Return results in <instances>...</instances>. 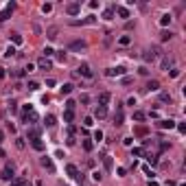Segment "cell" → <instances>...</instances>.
Wrapping results in <instances>:
<instances>
[{"label": "cell", "instance_id": "6da1fadb", "mask_svg": "<svg viewBox=\"0 0 186 186\" xmlns=\"http://www.w3.org/2000/svg\"><path fill=\"white\" fill-rule=\"evenodd\" d=\"M142 57H145V61H151V64H153L158 57H160V48H158V46H151V48H147V51H145Z\"/></svg>", "mask_w": 186, "mask_h": 186}, {"label": "cell", "instance_id": "7a4b0ae2", "mask_svg": "<svg viewBox=\"0 0 186 186\" xmlns=\"http://www.w3.org/2000/svg\"><path fill=\"white\" fill-rule=\"evenodd\" d=\"M112 120H114V125H123V120H125L123 103H116V112H114V116H112Z\"/></svg>", "mask_w": 186, "mask_h": 186}, {"label": "cell", "instance_id": "3957f363", "mask_svg": "<svg viewBox=\"0 0 186 186\" xmlns=\"http://www.w3.org/2000/svg\"><path fill=\"white\" fill-rule=\"evenodd\" d=\"M173 64H175V57H173V55H164L162 61H160V66H162V70L169 72V70L173 68Z\"/></svg>", "mask_w": 186, "mask_h": 186}, {"label": "cell", "instance_id": "277c9868", "mask_svg": "<svg viewBox=\"0 0 186 186\" xmlns=\"http://www.w3.org/2000/svg\"><path fill=\"white\" fill-rule=\"evenodd\" d=\"M13 9H15V5L13 2H9L5 9H2V11H0V22H5V20H9V15H11L13 13Z\"/></svg>", "mask_w": 186, "mask_h": 186}, {"label": "cell", "instance_id": "5b68a950", "mask_svg": "<svg viewBox=\"0 0 186 186\" xmlns=\"http://www.w3.org/2000/svg\"><path fill=\"white\" fill-rule=\"evenodd\" d=\"M105 74H107V77H123V74H125V68H123V66L107 68V70H105Z\"/></svg>", "mask_w": 186, "mask_h": 186}, {"label": "cell", "instance_id": "8992f818", "mask_svg": "<svg viewBox=\"0 0 186 186\" xmlns=\"http://www.w3.org/2000/svg\"><path fill=\"white\" fill-rule=\"evenodd\" d=\"M66 173L70 175L72 180H79V182H81V178H83V175H79V171H77V166H74V164H68V166H66Z\"/></svg>", "mask_w": 186, "mask_h": 186}, {"label": "cell", "instance_id": "52a82bcc", "mask_svg": "<svg viewBox=\"0 0 186 186\" xmlns=\"http://www.w3.org/2000/svg\"><path fill=\"white\" fill-rule=\"evenodd\" d=\"M79 74H83L86 79H92V77H94V72H92V68L88 66V64H81V66H79Z\"/></svg>", "mask_w": 186, "mask_h": 186}, {"label": "cell", "instance_id": "ba28073f", "mask_svg": "<svg viewBox=\"0 0 186 186\" xmlns=\"http://www.w3.org/2000/svg\"><path fill=\"white\" fill-rule=\"evenodd\" d=\"M2 180L13 182V164H7V166H5V171H2Z\"/></svg>", "mask_w": 186, "mask_h": 186}, {"label": "cell", "instance_id": "9c48e42d", "mask_svg": "<svg viewBox=\"0 0 186 186\" xmlns=\"http://www.w3.org/2000/svg\"><path fill=\"white\" fill-rule=\"evenodd\" d=\"M79 11H81V5H79V2H70V5H66V13L77 15Z\"/></svg>", "mask_w": 186, "mask_h": 186}, {"label": "cell", "instance_id": "30bf717a", "mask_svg": "<svg viewBox=\"0 0 186 186\" xmlns=\"http://www.w3.org/2000/svg\"><path fill=\"white\" fill-rule=\"evenodd\" d=\"M86 42L83 40H74V42H70V51H86Z\"/></svg>", "mask_w": 186, "mask_h": 186}, {"label": "cell", "instance_id": "8fae6325", "mask_svg": "<svg viewBox=\"0 0 186 186\" xmlns=\"http://www.w3.org/2000/svg\"><path fill=\"white\" fill-rule=\"evenodd\" d=\"M22 118H24L26 125H29V123H37V114H35V112H24Z\"/></svg>", "mask_w": 186, "mask_h": 186}, {"label": "cell", "instance_id": "7c38bea8", "mask_svg": "<svg viewBox=\"0 0 186 186\" xmlns=\"http://www.w3.org/2000/svg\"><path fill=\"white\" fill-rule=\"evenodd\" d=\"M51 66H53V61L46 59V57H42L40 61H37V68H40V70H51Z\"/></svg>", "mask_w": 186, "mask_h": 186}, {"label": "cell", "instance_id": "4fadbf2b", "mask_svg": "<svg viewBox=\"0 0 186 186\" xmlns=\"http://www.w3.org/2000/svg\"><path fill=\"white\" fill-rule=\"evenodd\" d=\"M158 127H160V129H175V120H171V118L160 120V123H158Z\"/></svg>", "mask_w": 186, "mask_h": 186}, {"label": "cell", "instance_id": "5bb4252c", "mask_svg": "<svg viewBox=\"0 0 186 186\" xmlns=\"http://www.w3.org/2000/svg\"><path fill=\"white\" fill-rule=\"evenodd\" d=\"M94 116L101 120V118H105L107 116V107L105 105H96V109H94Z\"/></svg>", "mask_w": 186, "mask_h": 186}, {"label": "cell", "instance_id": "9a60e30c", "mask_svg": "<svg viewBox=\"0 0 186 186\" xmlns=\"http://www.w3.org/2000/svg\"><path fill=\"white\" fill-rule=\"evenodd\" d=\"M40 134H42V129H40V127H31V129H29V134H26V138H29V140H35V138H40Z\"/></svg>", "mask_w": 186, "mask_h": 186}, {"label": "cell", "instance_id": "2e32d148", "mask_svg": "<svg viewBox=\"0 0 186 186\" xmlns=\"http://www.w3.org/2000/svg\"><path fill=\"white\" fill-rule=\"evenodd\" d=\"M31 147L35 149V151H44V140H42V138H35V140H31Z\"/></svg>", "mask_w": 186, "mask_h": 186}, {"label": "cell", "instance_id": "e0dca14e", "mask_svg": "<svg viewBox=\"0 0 186 186\" xmlns=\"http://www.w3.org/2000/svg\"><path fill=\"white\" fill-rule=\"evenodd\" d=\"M114 13H118L120 18H129V9H127V7H120V5H116V7H114Z\"/></svg>", "mask_w": 186, "mask_h": 186}, {"label": "cell", "instance_id": "ac0fdd59", "mask_svg": "<svg viewBox=\"0 0 186 186\" xmlns=\"http://www.w3.org/2000/svg\"><path fill=\"white\" fill-rule=\"evenodd\" d=\"M109 99H112L109 92H101V94H99V105H107V103H109Z\"/></svg>", "mask_w": 186, "mask_h": 186}, {"label": "cell", "instance_id": "d6986e66", "mask_svg": "<svg viewBox=\"0 0 186 186\" xmlns=\"http://www.w3.org/2000/svg\"><path fill=\"white\" fill-rule=\"evenodd\" d=\"M40 162H42V166H44V169H48V171H55V164H53V160H51V158H46V155H44Z\"/></svg>", "mask_w": 186, "mask_h": 186}, {"label": "cell", "instance_id": "ffe728a7", "mask_svg": "<svg viewBox=\"0 0 186 186\" xmlns=\"http://www.w3.org/2000/svg\"><path fill=\"white\" fill-rule=\"evenodd\" d=\"M147 134H149L147 125H138V127H134V136H147Z\"/></svg>", "mask_w": 186, "mask_h": 186}, {"label": "cell", "instance_id": "44dd1931", "mask_svg": "<svg viewBox=\"0 0 186 186\" xmlns=\"http://www.w3.org/2000/svg\"><path fill=\"white\" fill-rule=\"evenodd\" d=\"M147 90H149V92H155V90H160V83H158L155 79H151V81H147Z\"/></svg>", "mask_w": 186, "mask_h": 186}, {"label": "cell", "instance_id": "7402d4cb", "mask_svg": "<svg viewBox=\"0 0 186 186\" xmlns=\"http://www.w3.org/2000/svg\"><path fill=\"white\" fill-rule=\"evenodd\" d=\"M72 88H74V86H72V83H64V86L59 88V92H61V94H64V96H68V94H70V92H72Z\"/></svg>", "mask_w": 186, "mask_h": 186}, {"label": "cell", "instance_id": "603a6c76", "mask_svg": "<svg viewBox=\"0 0 186 186\" xmlns=\"http://www.w3.org/2000/svg\"><path fill=\"white\" fill-rule=\"evenodd\" d=\"M44 125H46V127H55V125H57V118H55L53 114H48V116L44 118Z\"/></svg>", "mask_w": 186, "mask_h": 186}, {"label": "cell", "instance_id": "cb8c5ba5", "mask_svg": "<svg viewBox=\"0 0 186 186\" xmlns=\"http://www.w3.org/2000/svg\"><path fill=\"white\" fill-rule=\"evenodd\" d=\"M145 118H147L145 112H140V109H136V112H134V120H136V123H142Z\"/></svg>", "mask_w": 186, "mask_h": 186}, {"label": "cell", "instance_id": "d4e9b609", "mask_svg": "<svg viewBox=\"0 0 186 186\" xmlns=\"http://www.w3.org/2000/svg\"><path fill=\"white\" fill-rule=\"evenodd\" d=\"M171 20H173L171 13H164V15L160 18V24H162V26H169V24H171Z\"/></svg>", "mask_w": 186, "mask_h": 186}, {"label": "cell", "instance_id": "484cf974", "mask_svg": "<svg viewBox=\"0 0 186 186\" xmlns=\"http://www.w3.org/2000/svg\"><path fill=\"white\" fill-rule=\"evenodd\" d=\"M103 164H105V169H107V171L114 169V160H112L109 155H105V158H103Z\"/></svg>", "mask_w": 186, "mask_h": 186}, {"label": "cell", "instance_id": "4316f807", "mask_svg": "<svg viewBox=\"0 0 186 186\" xmlns=\"http://www.w3.org/2000/svg\"><path fill=\"white\" fill-rule=\"evenodd\" d=\"M46 37H48V40H57V29H55V26H51V29L46 31Z\"/></svg>", "mask_w": 186, "mask_h": 186}, {"label": "cell", "instance_id": "83f0119b", "mask_svg": "<svg viewBox=\"0 0 186 186\" xmlns=\"http://www.w3.org/2000/svg\"><path fill=\"white\" fill-rule=\"evenodd\" d=\"M11 42H13L15 46H20V44H22V35H20V33H11Z\"/></svg>", "mask_w": 186, "mask_h": 186}, {"label": "cell", "instance_id": "f1b7e54d", "mask_svg": "<svg viewBox=\"0 0 186 186\" xmlns=\"http://www.w3.org/2000/svg\"><path fill=\"white\" fill-rule=\"evenodd\" d=\"M103 18H105V20H112V18H114V7L105 9V11H103Z\"/></svg>", "mask_w": 186, "mask_h": 186}, {"label": "cell", "instance_id": "f546056e", "mask_svg": "<svg viewBox=\"0 0 186 186\" xmlns=\"http://www.w3.org/2000/svg\"><path fill=\"white\" fill-rule=\"evenodd\" d=\"M171 37H173V33H171V31H162V33H160V40H162V42H169Z\"/></svg>", "mask_w": 186, "mask_h": 186}, {"label": "cell", "instance_id": "4dcf8cb0", "mask_svg": "<svg viewBox=\"0 0 186 186\" xmlns=\"http://www.w3.org/2000/svg\"><path fill=\"white\" fill-rule=\"evenodd\" d=\"M132 155H138V158L145 155V149H142V147H134V149H132Z\"/></svg>", "mask_w": 186, "mask_h": 186}, {"label": "cell", "instance_id": "1f68e13d", "mask_svg": "<svg viewBox=\"0 0 186 186\" xmlns=\"http://www.w3.org/2000/svg\"><path fill=\"white\" fill-rule=\"evenodd\" d=\"M129 42H132V37H129V35H123V37L118 40V44H120V46H127Z\"/></svg>", "mask_w": 186, "mask_h": 186}, {"label": "cell", "instance_id": "d6a6232c", "mask_svg": "<svg viewBox=\"0 0 186 186\" xmlns=\"http://www.w3.org/2000/svg\"><path fill=\"white\" fill-rule=\"evenodd\" d=\"M11 186H26V180H24V178H18V180L11 182Z\"/></svg>", "mask_w": 186, "mask_h": 186}, {"label": "cell", "instance_id": "836d02e7", "mask_svg": "<svg viewBox=\"0 0 186 186\" xmlns=\"http://www.w3.org/2000/svg\"><path fill=\"white\" fill-rule=\"evenodd\" d=\"M83 149H86V151H92V149H94V142H92V140H83Z\"/></svg>", "mask_w": 186, "mask_h": 186}, {"label": "cell", "instance_id": "e575fe53", "mask_svg": "<svg viewBox=\"0 0 186 186\" xmlns=\"http://www.w3.org/2000/svg\"><path fill=\"white\" fill-rule=\"evenodd\" d=\"M26 88H29L31 92H35V90H40V83H37V81H29V86H26Z\"/></svg>", "mask_w": 186, "mask_h": 186}, {"label": "cell", "instance_id": "d590c367", "mask_svg": "<svg viewBox=\"0 0 186 186\" xmlns=\"http://www.w3.org/2000/svg\"><path fill=\"white\" fill-rule=\"evenodd\" d=\"M64 120H66V123H72V120H74V114L66 109V114H64Z\"/></svg>", "mask_w": 186, "mask_h": 186}, {"label": "cell", "instance_id": "8d00e7d4", "mask_svg": "<svg viewBox=\"0 0 186 186\" xmlns=\"http://www.w3.org/2000/svg\"><path fill=\"white\" fill-rule=\"evenodd\" d=\"M5 55H7V57H13V55H15V46H11V44H9V46H7V53H5Z\"/></svg>", "mask_w": 186, "mask_h": 186}, {"label": "cell", "instance_id": "74e56055", "mask_svg": "<svg viewBox=\"0 0 186 186\" xmlns=\"http://www.w3.org/2000/svg\"><path fill=\"white\" fill-rule=\"evenodd\" d=\"M79 103L88 105V103H90V94H81V96H79Z\"/></svg>", "mask_w": 186, "mask_h": 186}, {"label": "cell", "instance_id": "f35d334b", "mask_svg": "<svg viewBox=\"0 0 186 186\" xmlns=\"http://www.w3.org/2000/svg\"><path fill=\"white\" fill-rule=\"evenodd\" d=\"M74 105H77V103H74L72 99H68V101H66V109H68V112H72V109H74Z\"/></svg>", "mask_w": 186, "mask_h": 186}, {"label": "cell", "instance_id": "ab89813d", "mask_svg": "<svg viewBox=\"0 0 186 186\" xmlns=\"http://www.w3.org/2000/svg\"><path fill=\"white\" fill-rule=\"evenodd\" d=\"M53 53H55V51L48 46V48H44V57H46V59H51V57H53Z\"/></svg>", "mask_w": 186, "mask_h": 186}, {"label": "cell", "instance_id": "60d3db41", "mask_svg": "<svg viewBox=\"0 0 186 186\" xmlns=\"http://www.w3.org/2000/svg\"><path fill=\"white\" fill-rule=\"evenodd\" d=\"M147 162L155 166V164H158V155H147Z\"/></svg>", "mask_w": 186, "mask_h": 186}, {"label": "cell", "instance_id": "b9f144b4", "mask_svg": "<svg viewBox=\"0 0 186 186\" xmlns=\"http://www.w3.org/2000/svg\"><path fill=\"white\" fill-rule=\"evenodd\" d=\"M160 101H164V103H166V101H171V94H169V92H162V94H160Z\"/></svg>", "mask_w": 186, "mask_h": 186}, {"label": "cell", "instance_id": "7bdbcfd3", "mask_svg": "<svg viewBox=\"0 0 186 186\" xmlns=\"http://www.w3.org/2000/svg\"><path fill=\"white\" fill-rule=\"evenodd\" d=\"M169 147H171V142H164V140H162V142H160V151H166Z\"/></svg>", "mask_w": 186, "mask_h": 186}, {"label": "cell", "instance_id": "ee69618b", "mask_svg": "<svg viewBox=\"0 0 186 186\" xmlns=\"http://www.w3.org/2000/svg\"><path fill=\"white\" fill-rule=\"evenodd\" d=\"M175 127H178V132H180V134H186V125H184V123H180V125H175Z\"/></svg>", "mask_w": 186, "mask_h": 186}, {"label": "cell", "instance_id": "f6af8a7d", "mask_svg": "<svg viewBox=\"0 0 186 186\" xmlns=\"http://www.w3.org/2000/svg\"><path fill=\"white\" fill-rule=\"evenodd\" d=\"M94 140H103V132H101V129L94 132Z\"/></svg>", "mask_w": 186, "mask_h": 186}, {"label": "cell", "instance_id": "bcb514c9", "mask_svg": "<svg viewBox=\"0 0 186 186\" xmlns=\"http://www.w3.org/2000/svg\"><path fill=\"white\" fill-rule=\"evenodd\" d=\"M15 147L18 149H24V140H22V138H18V140H15Z\"/></svg>", "mask_w": 186, "mask_h": 186}, {"label": "cell", "instance_id": "7dc6e473", "mask_svg": "<svg viewBox=\"0 0 186 186\" xmlns=\"http://www.w3.org/2000/svg\"><path fill=\"white\" fill-rule=\"evenodd\" d=\"M138 74H142V77H147V74H149V70L142 66V68H138Z\"/></svg>", "mask_w": 186, "mask_h": 186}, {"label": "cell", "instance_id": "c3c4849f", "mask_svg": "<svg viewBox=\"0 0 186 186\" xmlns=\"http://www.w3.org/2000/svg\"><path fill=\"white\" fill-rule=\"evenodd\" d=\"M51 9H53V5H44L42 11H44V13H51Z\"/></svg>", "mask_w": 186, "mask_h": 186}, {"label": "cell", "instance_id": "681fc988", "mask_svg": "<svg viewBox=\"0 0 186 186\" xmlns=\"http://www.w3.org/2000/svg\"><path fill=\"white\" fill-rule=\"evenodd\" d=\"M13 74H15V77H24V74H26V70H24V68H22V70H15Z\"/></svg>", "mask_w": 186, "mask_h": 186}, {"label": "cell", "instance_id": "f907efd6", "mask_svg": "<svg viewBox=\"0 0 186 186\" xmlns=\"http://www.w3.org/2000/svg\"><path fill=\"white\" fill-rule=\"evenodd\" d=\"M169 74H171V77H178L180 70H178V68H171V70H169Z\"/></svg>", "mask_w": 186, "mask_h": 186}, {"label": "cell", "instance_id": "816d5d0a", "mask_svg": "<svg viewBox=\"0 0 186 186\" xmlns=\"http://www.w3.org/2000/svg\"><path fill=\"white\" fill-rule=\"evenodd\" d=\"M83 125H86V127H92V118H90V116L83 118Z\"/></svg>", "mask_w": 186, "mask_h": 186}, {"label": "cell", "instance_id": "f5cc1de1", "mask_svg": "<svg viewBox=\"0 0 186 186\" xmlns=\"http://www.w3.org/2000/svg\"><path fill=\"white\" fill-rule=\"evenodd\" d=\"M92 178H94V182H101V173H99V171H94V173H92Z\"/></svg>", "mask_w": 186, "mask_h": 186}, {"label": "cell", "instance_id": "db71d44e", "mask_svg": "<svg viewBox=\"0 0 186 186\" xmlns=\"http://www.w3.org/2000/svg\"><path fill=\"white\" fill-rule=\"evenodd\" d=\"M9 109H11V112H15V109H18V105H15V101H11V103H9Z\"/></svg>", "mask_w": 186, "mask_h": 186}, {"label": "cell", "instance_id": "11a10c76", "mask_svg": "<svg viewBox=\"0 0 186 186\" xmlns=\"http://www.w3.org/2000/svg\"><path fill=\"white\" fill-rule=\"evenodd\" d=\"M7 77V68H0V79H5Z\"/></svg>", "mask_w": 186, "mask_h": 186}, {"label": "cell", "instance_id": "9f6ffc18", "mask_svg": "<svg viewBox=\"0 0 186 186\" xmlns=\"http://www.w3.org/2000/svg\"><path fill=\"white\" fill-rule=\"evenodd\" d=\"M149 186H160V184H158V182H153V180H151V182H149Z\"/></svg>", "mask_w": 186, "mask_h": 186}, {"label": "cell", "instance_id": "6f0895ef", "mask_svg": "<svg viewBox=\"0 0 186 186\" xmlns=\"http://www.w3.org/2000/svg\"><path fill=\"white\" fill-rule=\"evenodd\" d=\"M2 138H5V134H2V132H0V142H2Z\"/></svg>", "mask_w": 186, "mask_h": 186}, {"label": "cell", "instance_id": "680465c9", "mask_svg": "<svg viewBox=\"0 0 186 186\" xmlns=\"http://www.w3.org/2000/svg\"><path fill=\"white\" fill-rule=\"evenodd\" d=\"M0 158H5V151H2V149H0Z\"/></svg>", "mask_w": 186, "mask_h": 186}]
</instances>
